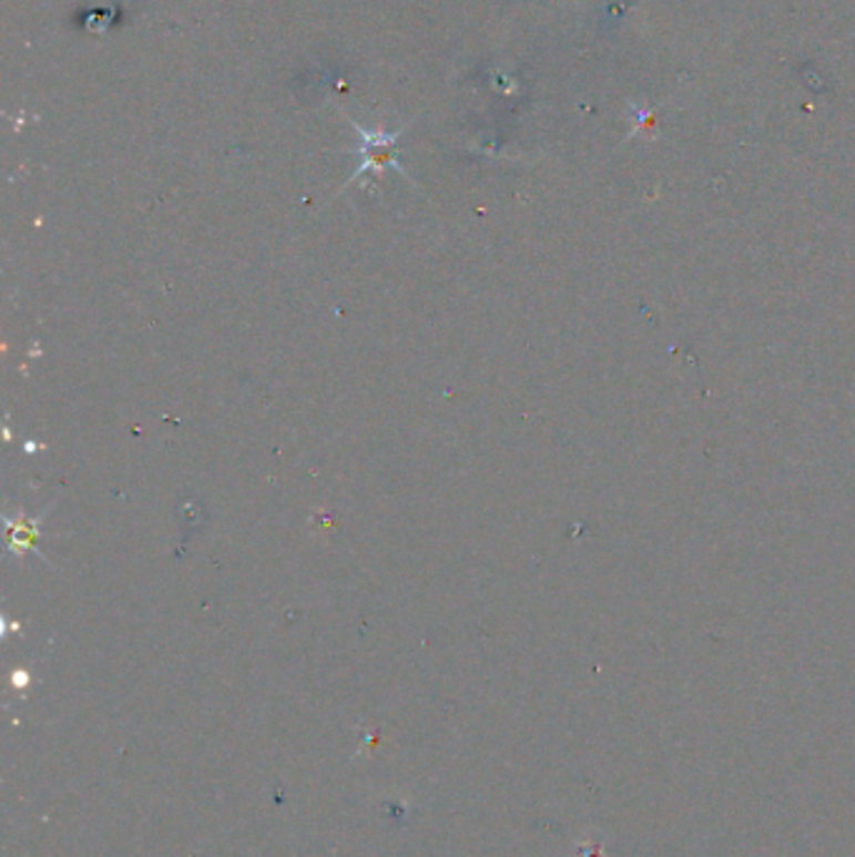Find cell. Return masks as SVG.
Segmentation results:
<instances>
[{"label": "cell", "instance_id": "cell-2", "mask_svg": "<svg viewBox=\"0 0 855 857\" xmlns=\"http://www.w3.org/2000/svg\"><path fill=\"white\" fill-rule=\"evenodd\" d=\"M38 524L31 522L28 524L23 517H18V522H13V519H8V542H11L13 552L23 554L28 547L35 544V537H38Z\"/></svg>", "mask_w": 855, "mask_h": 857}, {"label": "cell", "instance_id": "cell-1", "mask_svg": "<svg viewBox=\"0 0 855 857\" xmlns=\"http://www.w3.org/2000/svg\"><path fill=\"white\" fill-rule=\"evenodd\" d=\"M354 131H357L359 136V146H357V156H359V166L357 171L352 173V181H359L364 173H384L387 169H394L397 173H401V176H407L405 166H401L399 161V151H397V141L401 139V131L405 129H397V131H384V129H374V131H367L362 129L357 121H349Z\"/></svg>", "mask_w": 855, "mask_h": 857}]
</instances>
